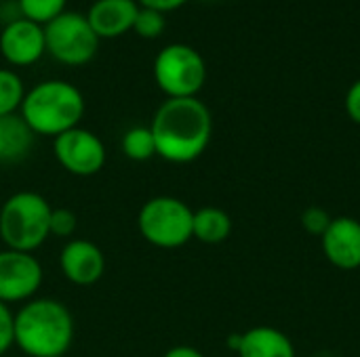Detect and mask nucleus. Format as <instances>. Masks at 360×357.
Returning <instances> with one entry per match:
<instances>
[{
  "mask_svg": "<svg viewBox=\"0 0 360 357\" xmlns=\"http://www.w3.org/2000/svg\"><path fill=\"white\" fill-rule=\"evenodd\" d=\"M74 341V318L55 299H32L15 314V345L27 357H63Z\"/></svg>",
  "mask_w": 360,
  "mask_h": 357,
  "instance_id": "f03ea898",
  "label": "nucleus"
},
{
  "mask_svg": "<svg viewBox=\"0 0 360 357\" xmlns=\"http://www.w3.org/2000/svg\"><path fill=\"white\" fill-rule=\"evenodd\" d=\"M192 221L194 210L184 200L156 196L139 208L137 229L148 244L173 250L192 240Z\"/></svg>",
  "mask_w": 360,
  "mask_h": 357,
  "instance_id": "39448f33",
  "label": "nucleus"
},
{
  "mask_svg": "<svg viewBox=\"0 0 360 357\" xmlns=\"http://www.w3.org/2000/svg\"><path fill=\"white\" fill-rule=\"evenodd\" d=\"M36 135L19 114L0 118V164H15L27 158Z\"/></svg>",
  "mask_w": 360,
  "mask_h": 357,
  "instance_id": "2eb2a0df",
  "label": "nucleus"
},
{
  "mask_svg": "<svg viewBox=\"0 0 360 357\" xmlns=\"http://www.w3.org/2000/svg\"><path fill=\"white\" fill-rule=\"evenodd\" d=\"M122 154L133 162H146L156 156V143L150 126H133L122 135Z\"/></svg>",
  "mask_w": 360,
  "mask_h": 357,
  "instance_id": "f3484780",
  "label": "nucleus"
},
{
  "mask_svg": "<svg viewBox=\"0 0 360 357\" xmlns=\"http://www.w3.org/2000/svg\"><path fill=\"white\" fill-rule=\"evenodd\" d=\"M84 95L68 80H44L25 90L19 116L40 137H59L80 126L84 116Z\"/></svg>",
  "mask_w": 360,
  "mask_h": 357,
  "instance_id": "7ed1b4c3",
  "label": "nucleus"
},
{
  "mask_svg": "<svg viewBox=\"0 0 360 357\" xmlns=\"http://www.w3.org/2000/svg\"><path fill=\"white\" fill-rule=\"evenodd\" d=\"M55 160L63 170L76 177H93L105 166V145L103 141L82 126L70 128L53 139Z\"/></svg>",
  "mask_w": 360,
  "mask_h": 357,
  "instance_id": "6e6552de",
  "label": "nucleus"
},
{
  "mask_svg": "<svg viewBox=\"0 0 360 357\" xmlns=\"http://www.w3.org/2000/svg\"><path fill=\"white\" fill-rule=\"evenodd\" d=\"M46 53L44 25L19 17L0 29V57L15 67H27Z\"/></svg>",
  "mask_w": 360,
  "mask_h": 357,
  "instance_id": "9d476101",
  "label": "nucleus"
},
{
  "mask_svg": "<svg viewBox=\"0 0 360 357\" xmlns=\"http://www.w3.org/2000/svg\"><path fill=\"white\" fill-rule=\"evenodd\" d=\"M42 265L34 252L0 250V301L6 305L27 303L42 286Z\"/></svg>",
  "mask_w": 360,
  "mask_h": 357,
  "instance_id": "1a4fd4ad",
  "label": "nucleus"
},
{
  "mask_svg": "<svg viewBox=\"0 0 360 357\" xmlns=\"http://www.w3.org/2000/svg\"><path fill=\"white\" fill-rule=\"evenodd\" d=\"M165 25H167L165 13L154 11V8H143V6H139L137 17H135V23H133V29H135L141 38L154 40V38H158V36L165 32Z\"/></svg>",
  "mask_w": 360,
  "mask_h": 357,
  "instance_id": "aec40b11",
  "label": "nucleus"
},
{
  "mask_svg": "<svg viewBox=\"0 0 360 357\" xmlns=\"http://www.w3.org/2000/svg\"><path fill=\"white\" fill-rule=\"evenodd\" d=\"M59 269L68 282L76 286H93L105 271V257L91 240H70L59 252Z\"/></svg>",
  "mask_w": 360,
  "mask_h": 357,
  "instance_id": "f8f14e48",
  "label": "nucleus"
},
{
  "mask_svg": "<svg viewBox=\"0 0 360 357\" xmlns=\"http://www.w3.org/2000/svg\"><path fill=\"white\" fill-rule=\"evenodd\" d=\"M325 259L342 269L354 271L360 267V221L354 217H333L327 231L321 236Z\"/></svg>",
  "mask_w": 360,
  "mask_h": 357,
  "instance_id": "9b49d317",
  "label": "nucleus"
},
{
  "mask_svg": "<svg viewBox=\"0 0 360 357\" xmlns=\"http://www.w3.org/2000/svg\"><path fill=\"white\" fill-rule=\"evenodd\" d=\"M46 53L61 65H86L99 48V36L93 32L86 15L65 11L44 25Z\"/></svg>",
  "mask_w": 360,
  "mask_h": 357,
  "instance_id": "0eeeda50",
  "label": "nucleus"
},
{
  "mask_svg": "<svg viewBox=\"0 0 360 357\" xmlns=\"http://www.w3.org/2000/svg\"><path fill=\"white\" fill-rule=\"evenodd\" d=\"M78 219L70 208H53L51 210V221H49V231L55 238H72L76 231Z\"/></svg>",
  "mask_w": 360,
  "mask_h": 357,
  "instance_id": "412c9836",
  "label": "nucleus"
},
{
  "mask_svg": "<svg viewBox=\"0 0 360 357\" xmlns=\"http://www.w3.org/2000/svg\"><path fill=\"white\" fill-rule=\"evenodd\" d=\"M238 357H295L291 339L272 326H255L240 335Z\"/></svg>",
  "mask_w": 360,
  "mask_h": 357,
  "instance_id": "4468645a",
  "label": "nucleus"
},
{
  "mask_svg": "<svg viewBox=\"0 0 360 357\" xmlns=\"http://www.w3.org/2000/svg\"><path fill=\"white\" fill-rule=\"evenodd\" d=\"M331 221H333V217L325 208H321V206H310L302 215V227L310 236H319V238L327 231V227H329Z\"/></svg>",
  "mask_w": 360,
  "mask_h": 357,
  "instance_id": "4be33fe9",
  "label": "nucleus"
},
{
  "mask_svg": "<svg viewBox=\"0 0 360 357\" xmlns=\"http://www.w3.org/2000/svg\"><path fill=\"white\" fill-rule=\"evenodd\" d=\"M152 74L167 99L196 97L207 82V63L194 46L173 42L158 50Z\"/></svg>",
  "mask_w": 360,
  "mask_h": 357,
  "instance_id": "423d86ee",
  "label": "nucleus"
},
{
  "mask_svg": "<svg viewBox=\"0 0 360 357\" xmlns=\"http://www.w3.org/2000/svg\"><path fill=\"white\" fill-rule=\"evenodd\" d=\"M139 4L135 0H95L86 11V21L101 38H118L133 29Z\"/></svg>",
  "mask_w": 360,
  "mask_h": 357,
  "instance_id": "ddd939ff",
  "label": "nucleus"
},
{
  "mask_svg": "<svg viewBox=\"0 0 360 357\" xmlns=\"http://www.w3.org/2000/svg\"><path fill=\"white\" fill-rule=\"evenodd\" d=\"M15 345V314L0 301V357Z\"/></svg>",
  "mask_w": 360,
  "mask_h": 357,
  "instance_id": "5701e85b",
  "label": "nucleus"
},
{
  "mask_svg": "<svg viewBox=\"0 0 360 357\" xmlns=\"http://www.w3.org/2000/svg\"><path fill=\"white\" fill-rule=\"evenodd\" d=\"M25 97L23 80L17 76V72L0 67V118L19 114V107Z\"/></svg>",
  "mask_w": 360,
  "mask_h": 357,
  "instance_id": "a211bd4d",
  "label": "nucleus"
},
{
  "mask_svg": "<svg viewBox=\"0 0 360 357\" xmlns=\"http://www.w3.org/2000/svg\"><path fill=\"white\" fill-rule=\"evenodd\" d=\"M346 114L350 116V120L354 124H360V78L356 82H352V86L346 93Z\"/></svg>",
  "mask_w": 360,
  "mask_h": 357,
  "instance_id": "b1692460",
  "label": "nucleus"
},
{
  "mask_svg": "<svg viewBox=\"0 0 360 357\" xmlns=\"http://www.w3.org/2000/svg\"><path fill=\"white\" fill-rule=\"evenodd\" d=\"M232 234V219L224 208L202 206L194 210L192 238L202 244H221Z\"/></svg>",
  "mask_w": 360,
  "mask_h": 357,
  "instance_id": "dca6fc26",
  "label": "nucleus"
},
{
  "mask_svg": "<svg viewBox=\"0 0 360 357\" xmlns=\"http://www.w3.org/2000/svg\"><path fill=\"white\" fill-rule=\"evenodd\" d=\"M156 156L171 164L198 160L211 143L213 116L198 97L167 99L150 124Z\"/></svg>",
  "mask_w": 360,
  "mask_h": 357,
  "instance_id": "f257e3e1",
  "label": "nucleus"
},
{
  "mask_svg": "<svg viewBox=\"0 0 360 357\" xmlns=\"http://www.w3.org/2000/svg\"><path fill=\"white\" fill-rule=\"evenodd\" d=\"M162 357H205L198 349H194V347H188V345H177V347H173V349H169L167 353Z\"/></svg>",
  "mask_w": 360,
  "mask_h": 357,
  "instance_id": "a878e982",
  "label": "nucleus"
},
{
  "mask_svg": "<svg viewBox=\"0 0 360 357\" xmlns=\"http://www.w3.org/2000/svg\"><path fill=\"white\" fill-rule=\"evenodd\" d=\"M139 6L143 8H154V11H160V13H171V11H177L179 6H184L188 0H135Z\"/></svg>",
  "mask_w": 360,
  "mask_h": 357,
  "instance_id": "393cba45",
  "label": "nucleus"
},
{
  "mask_svg": "<svg viewBox=\"0 0 360 357\" xmlns=\"http://www.w3.org/2000/svg\"><path fill=\"white\" fill-rule=\"evenodd\" d=\"M51 204L36 191H17L8 196L0 208V240L11 250L34 252L40 248L49 231Z\"/></svg>",
  "mask_w": 360,
  "mask_h": 357,
  "instance_id": "20e7f679",
  "label": "nucleus"
},
{
  "mask_svg": "<svg viewBox=\"0 0 360 357\" xmlns=\"http://www.w3.org/2000/svg\"><path fill=\"white\" fill-rule=\"evenodd\" d=\"M17 4H19L21 17H25L38 25H46L55 17L65 13L68 0H17Z\"/></svg>",
  "mask_w": 360,
  "mask_h": 357,
  "instance_id": "6ab92c4d",
  "label": "nucleus"
}]
</instances>
